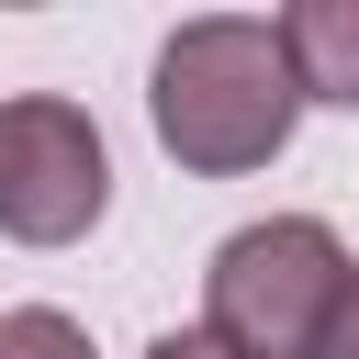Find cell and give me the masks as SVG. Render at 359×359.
Here are the masks:
<instances>
[{
	"mask_svg": "<svg viewBox=\"0 0 359 359\" xmlns=\"http://www.w3.org/2000/svg\"><path fill=\"white\" fill-rule=\"evenodd\" d=\"M146 123L157 146L191 168V180H247L292 146L303 123V90L280 67V34L247 22V11H202L157 45V79H146Z\"/></svg>",
	"mask_w": 359,
	"mask_h": 359,
	"instance_id": "obj_1",
	"label": "cell"
},
{
	"mask_svg": "<svg viewBox=\"0 0 359 359\" xmlns=\"http://www.w3.org/2000/svg\"><path fill=\"white\" fill-rule=\"evenodd\" d=\"M112 213V146L79 101L22 90L0 101V236L11 247H79Z\"/></svg>",
	"mask_w": 359,
	"mask_h": 359,
	"instance_id": "obj_3",
	"label": "cell"
},
{
	"mask_svg": "<svg viewBox=\"0 0 359 359\" xmlns=\"http://www.w3.org/2000/svg\"><path fill=\"white\" fill-rule=\"evenodd\" d=\"M0 359H101V348H90L79 314H56V303H11V314H0Z\"/></svg>",
	"mask_w": 359,
	"mask_h": 359,
	"instance_id": "obj_5",
	"label": "cell"
},
{
	"mask_svg": "<svg viewBox=\"0 0 359 359\" xmlns=\"http://www.w3.org/2000/svg\"><path fill=\"white\" fill-rule=\"evenodd\" d=\"M348 247L325 213H269L236 224L202 269V337H224L236 359H314L337 303H348Z\"/></svg>",
	"mask_w": 359,
	"mask_h": 359,
	"instance_id": "obj_2",
	"label": "cell"
},
{
	"mask_svg": "<svg viewBox=\"0 0 359 359\" xmlns=\"http://www.w3.org/2000/svg\"><path fill=\"white\" fill-rule=\"evenodd\" d=\"M269 34H280V67H292L303 101L359 112V0H292Z\"/></svg>",
	"mask_w": 359,
	"mask_h": 359,
	"instance_id": "obj_4",
	"label": "cell"
},
{
	"mask_svg": "<svg viewBox=\"0 0 359 359\" xmlns=\"http://www.w3.org/2000/svg\"><path fill=\"white\" fill-rule=\"evenodd\" d=\"M146 359H236V348H224V337H202V325H168Z\"/></svg>",
	"mask_w": 359,
	"mask_h": 359,
	"instance_id": "obj_6",
	"label": "cell"
},
{
	"mask_svg": "<svg viewBox=\"0 0 359 359\" xmlns=\"http://www.w3.org/2000/svg\"><path fill=\"white\" fill-rule=\"evenodd\" d=\"M314 359H359V280H348V303H337V325H325V348Z\"/></svg>",
	"mask_w": 359,
	"mask_h": 359,
	"instance_id": "obj_7",
	"label": "cell"
}]
</instances>
